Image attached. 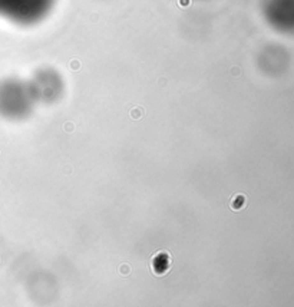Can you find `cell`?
Segmentation results:
<instances>
[{
  "label": "cell",
  "mask_w": 294,
  "mask_h": 307,
  "mask_svg": "<svg viewBox=\"0 0 294 307\" xmlns=\"http://www.w3.org/2000/svg\"><path fill=\"white\" fill-rule=\"evenodd\" d=\"M46 6V0H0V16L13 20H33Z\"/></svg>",
  "instance_id": "cell-2"
},
{
  "label": "cell",
  "mask_w": 294,
  "mask_h": 307,
  "mask_svg": "<svg viewBox=\"0 0 294 307\" xmlns=\"http://www.w3.org/2000/svg\"><path fill=\"white\" fill-rule=\"evenodd\" d=\"M29 85L37 103H55L63 94V83L53 73H42Z\"/></svg>",
  "instance_id": "cell-3"
},
{
  "label": "cell",
  "mask_w": 294,
  "mask_h": 307,
  "mask_svg": "<svg viewBox=\"0 0 294 307\" xmlns=\"http://www.w3.org/2000/svg\"><path fill=\"white\" fill-rule=\"evenodd\" d=\"M36 99L29 83L16 79L0 82V116L9 121H22L32 115Z\"/></svg>",
  "instance_id": "cell-1"
}]
</instances>
